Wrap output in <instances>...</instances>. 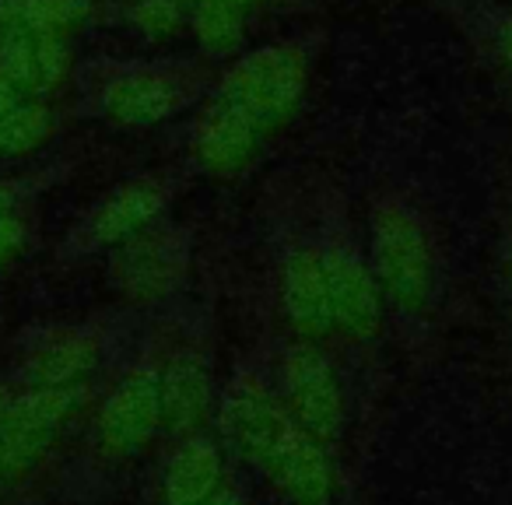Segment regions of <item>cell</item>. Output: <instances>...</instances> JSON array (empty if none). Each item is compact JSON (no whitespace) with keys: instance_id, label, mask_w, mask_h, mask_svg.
<instances>
[{"instance_id":"6da1fadb","label":"cell","mask_w":512,"mask_h":505,"mask_svg":"<svg viewBox=\"0 0 512 505\" xmlns=\"http://www.w3.org/2000/svg\"><path fill=\"white\" fill-rule=\"evenodd\" d=\"M372 274L386 302L404 313H421L435 288V260L418 214L400 200H386L372 218Z\"/></svg>"},{"instance_id":"7a4b0ae2","label":"cell","mask_w":512,"mask_h":505,"mask_svg":"<svg viewBox=\"0 0 512 505\" xmlns=\"http://www.w3.org/2000/svg\"><path fill=\"white\" fill-rule=\"evenodd\" d=\"M306 92V57L295 46H264L242 57L221 81L218 102L242 113L256 130H274L299 109Z\"/></svg>"},{"instance_id":"3957f363","label":"cell","mask_w":512,"mask_h":505,"mask_svg":"<svg viewBox=\"0 0 512 505\" xmlns=\"http://www.w3.org/2000/svg\"><path fill=\"white\" fill-rule=\"evenodd\" d=\"M218 418H221V435L232 446V453H239L253 467H264L274 449L281 446V439L299 425L288 414L281 393L271 390L253 372H242V376L232 379V386L221 397Z\"/></svg>"},{"instance_id":"277c9868","label":"cell","mask_w":512,"mask_h":505,"mask_svg":"<svg viewBox=\"0 0 512 505\" xmlns=\"http://www.w3.org/2000/svg\"><path fill=\"white\" fill-rule=\"evenodd\" d=\"M281 400L309 435L330 442L344 425V390L316 341H295L281 358Z\"/></svg>"},{"instance_id":"5b68a950","label":"cell","mask_w":512,"mask_h":505,"mask_svg":"<svg viewBox=\"0 0 512 505\" xmlns=\"http://www.w3.org/2000/svg\"><path fill=\"white\" fill-rule=\"evenodd\" d=\"M162 432V393L158 369H134L113 386L95 414V435L109 456L123 460L148 446Z\"/></svg>"},{"instance_id":"8992f818","label":"cell","mask_w":512,"mask_h":505,"mask_svg":"<svg viewBox=\"0 0 512 505\" xmlns=\"http://www.w3.org/2000/svg\"><path fill=\"white\" fill-rule=\"evenodd\" d=\"M183 246L176 235L158 232L155 225L120 242L113 260V278L120 292L134 302H155L169 295L183 278Z\"/></svg>"},{"instance_id":"52a82bcc","label":"cell","mask_w":512,"mask_h":505,"mask_svg":"<svg viewBox=\"0 0 512 505\" xmlns=\"http://www.w3.org/2000/svg\"><path fill=\"white\" fill-rule=\"evenodd\" d=\"M327 281L330 306H334V327H341L355 341H372L383 327L386 295L379 288L372 267L351 249H327Z\"/></svg>"},{"instance_id":"ba28073f","label":"cell","mask_w":512,"mask_h":505,"mask_svg":"<svg viewBox=\"0 0 512 505\" xmlns=\"http://www.w3.org/2000/svg\"><path fill=\"white\" fill-rule=\"evenodd\" d=\"M260 470L292 505H330L334 498V460L327 442L309 435L302 425H295L281 439V446Z\"/></svg>"},{"instance_id":"9c48e42d","label":"cell","mask_w":512,"mask_h":505,"mask_svg":"<svg viewBox=\"0 0 512 505\" xmlns=\"http://www.w3.org/2000/svg\"><path fill=\"white\" fill-rule=\"evenodd\" d=\"M281 306L299 341H320L334 330L330 281L323 249H295L281 271Z\"/></svg>"},{"instance_id":"30bf717a","label":"cell","mask_w":512,"mask_h":505,"mask_svg":"<svg viewBox=\"0 0 512 505\" xmlns=\"http://www.w3.org/2000/svg\"><path fill=\"white\" fill-rule=\"evenodd\" d=\"M0 71L18 95H46L64 85L71 71V53L64 36L36 29H4L0 32Z\"/></svg>"},{"instance_id":"8fae6325","label":"cell","mask_w":512,"mask_h":505,"mask_svg":"<svg viewBox=\"0 0 512 505\" xmlns=\"http://www.w3.org/2000/svg\"><path fill=\"white\" fill-rule=\"evenodd\" d=\"M158 393H162V428L176 439L204 432L214 407V383L207 362L197 351H176L158 369Z\"/></svg>"},{"instance_id":"7c38bea8","label":"cell","mask_w":512,"mask_h":505,"mask_svg":"<svg viewBox=\"0 0 512 505\" xmlns=\"http://www.w3.org/2000/svg\"><path fill=\"white\" fill-rule=\"evenodd\" d=\"M225 491V456L204 432L183 435L162 467V505H207Z\"/></svg>"},{"instance_id":"4fadbf2b","label":"cell","mask_w":512,"mask_h":505,"mask_svg":"<svg viewBox=\"0 0 512 505\" xmlns=\"http://www.w3.org/2000/svg\"><path fill=\"white\" fill-rule=\"evenodd\" d=\"M99 365V341L85 330H57L25 355V383L32 390H81Z\"/></svg>"},{"instance_id":"5bb4252c","label":"cell","mask_w":512,"mask_h":505,"mask_svg":"<svg viewBox=\"0 0 512 505\" xmlns=\"http://www.w3.org/2000/svg\"><path fill=\"white\" fill-rule=\"evenodd\" d=\"M260 134L242 113L214 102L193 130V155L211 176H239L260 151Z\"/></svg>"},{"instance_id":"9a60e30c","label":"cell","mask_w":512,"mask_h":505,"mask_svg":"<svg viewBox=\"0 0 512 505\" xmlns=\"http://www.w3.org/2000/svg\"><path fill=\"white\" fill-rule=\"evenodd\" d=\"M179 106V88L169 74L127 71L102 92V113L120 127H151Z\"/></svg>"},{"instance_id":"2e32d148","label":"cell","mask_w":512,"mask_h":505,"mask_svg":"<svg viewBox=\"0 0 512 505\" xmlns=\"http://www.w3.org/2000/svg\"><path fill=\"white\" fill-rule=\"evenodd\" d=\"M165 207V190L155 179H134V183L120 186L102 200V207L92 218V232L102 246H120V242L141 235L158 221Z\"/></svg>"},{"instance_id":"e0dca14e","label":"cell","mask_w":512,"mask_h":505,"mask_svg":"<svg viewBox=\"0 0 512 505\" xmlns=\"http://www.w3.org/2000/svg\"><path fill=\"white\" fill-rule=\"evenodd\" d=\"M92 15V0H0V32L36 29L67 36Z\"/></svg>"},{"instance_id":"ac0fdd59","label":"cell","mask_w":512,"mask_h":505,"mask_svg":"<svg viewBox=\"0 0 512 505\" xmlns=\"http://www.w3.org/2000/svg\"><path fill=\"white\" fill-rule=\"evenodd\" d=\"M190 18L193 36L207 53H232L239 50L242 36H246L249 8L228 4V0H197V4H190Z\"/></svg>"},{"instance_id":"d6986e66","label":"cell","mask_w":512,"mask_h":505,"mask_svg":"<svg viewBox=\"0 0 512 505\" xmlns=\"http://www.w3.org/2000/svg\"><path fill=\"white\" fill-rule=\"evenodd\" d=\"M53 134V120L39 102H15L8 113H0V155H29L43 148Z\"/></svg>"},{"instance_id":"ffe728a7","label":"cell","mask_w":512,"mask_h":505,"mask_svg":"<svg viewBox=\"0 0 512 505\" xmlns=\"http://www.w3.org/2000/svg\"><path fill=\"white\" fill-rule=\"evenodd\" d=\"M186 15V0H141L134 8V25L144 36L165 39L179 29Z\"/></svg>"},{"instance_id":"44dd1931","label":"cell","mask_w":512,"mask_h":505,"mask_svg":"<svg viewBox=\"0 0 512 505\" xmlns=\"http://www.w3.org/2000/svg\"><path fill=\"white\" fill-rule=\"evenodd\" d=\"M22 246H25V225L15 218V211L0 214V267L11 264L22 253Z\"/></svg>"},{"instance_id":"7402d4cb","label":"cell","mask_w":512,"mask_h":505,"mask_svg":"<svg viewBox=\"0 0 512 505\" xmlns=\"http://www.w3.org/2000/svg\"><path fill=\"white\" fill-rule=\"evenodd\" d=\"M495 46H498V57H502L505 71L512 74V15L498 22V29H495Z\"/></svg>"},{"instance_id":"603a6c76","label":"cell","mask_w":512,"mask_h":505,"mask_svg":"<svg viewBox=\"0 0 512 505\" xmlns=\"http://www.w3.org/2000/svg\"><path fill=\"white\" fill-rule=\"evenodd\" d=\"M18 99H22V95H18V88L11 85L8 78H4V71H0V113H8V109L15 106Z\"/></svg>"},{"instance_id":"cb8c5ba5","label":"cell","mask_w":512,"mask_h":505,"mask_svg":"<svg viewBox=\"0 0 512 505\" xmlns=\"http://www.w3.org/2000/svg\"><path fill=\"white\" fill-rule=\"evenodd\" d=\"M8 211H15V186L0 183V214H8Z\"/></svg>"},{"instance_id":"d4e9b609","label":"cell","mask_w":512,"mask_h":505,"mask_svg":"<svg viewBox=\"0 0 512 505\" xmlns=\"http://www.w3.org/2000/svg\"><path fill=\"white\" fill-rule=\"evenodd\" d=\"M207 505H249V502H246V498L235 495V491H221V495H218V498H211Z\"/></svg>"},{"instance_id":"484cf974","label":"cell","mask_w":512,"mask_h":505,"mask_svg":"<svg viewBox=\"0 0 512 505\" xmlns=\"http://www.w3.org/2000/svg\"><path fill=\"white\" fill-rule=\"evenodd\" d=\"M8 404H11V390L4 383H0V414L8 411Z\"/></svg>"},{"instance_id":"4316f807","label":"cell","mask_w":512,"mask_h":505,"mask_svg":"<svg viewBox=\"0 0 512 505\" xmlns=\"http://www.w3.org/2000/svg\"><path fill=\"white\" fill-rule=\"evenodd\" d=\"M190 4H197V0H186V8H190ZM228 4H242V8H249V11H253L256 4H260V0H228Z\"/></svg>"},{"instance_id":"83f0119b","label":"cell","mask_w":512,"mask_h":505,"mask_svg":"<svg viewBox=\"0 0 512 505\" xmlns=\"http://www.w3.org/2000/svg\"><path fill=\"white\" fill-rule=\"evenodd\" d=\"M505 271H509V285H512V235H509V253H505Z\"/></svg>"}]
</instances>
